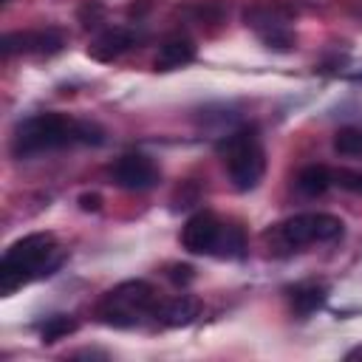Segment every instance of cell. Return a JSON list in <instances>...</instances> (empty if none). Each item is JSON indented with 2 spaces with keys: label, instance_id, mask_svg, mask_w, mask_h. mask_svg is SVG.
<instances>
[{
  "label": "cell",
  "instance_id": "6da1fadb",
  "mask_svg": "<svg viewBox=\"0 0 362 362\" xmlns=\"http://www.w3.org/2000/svg\"><path fill=\"white\" fill-rule=\"evenodd\" d=\"M102 139H105L102 130L90 122H74L59 113H40V116H31L23 124H17L11 150H14V156L28 158V156L59 150V147H68L76 141L102 144Z\"/></svg>",
  "mask_w": 362,
  "mask_h": 362
},
{
  "label": "cell",
  "instance_id": "7a4b0ae2",
  "mask_svg": "<svg viewBox=\"0 0 362 362\" xmlns=\"http://www.w3.org/2000/svg\"><path fill=\"white\" fill-rule=\"evenodd\" d=\"M54 255H57V240L51 232H31V235L14 240L0 260V291L11 294L20 286H25L28 280H34L40 274H51L45 269L57 266V260L51 263Z\"/></svg>",
  "mask_w": 362,
  "mask_h": 362
},
{
  "label": "cell",
  "instance_id": "3957f363",
  "mask_svg": "<svg viewBox=\"0 0 362 362\" xmlns=\"http://www.w3.org/2000/svg\"><path fill=\"white\" fill-rule=\"evenodd\" d=\"M158 294L147 280H124L99 300L96 317L113 328H133L147 317H158Z\"/></svg>",
  "mask_w": 362,
  "mask_h": 362
},
{
  "label": "cell",
  "instance_id": "277c9868",
  "mask_svg": "<svg viewBox=\"0 0 362 362\" xmlns=\"http://www.w3.org/2000/svg\"><path fill=\"white\" fill-rule=\"evenodd\" d=\"M181 246L192 255H221L238 257L243 255V232L238 226L223 223L215 212H195L181 229Z\"/></svg>",
  "mask_w": 362,
  "mask_h": 362
},
{
  "label": "cell",
  "instance_id": "5b68a950",
  "mask_svg": "<svg viewBox=\"0 0 362 362\" xmlns=\"http://www.w3.org/2000/svg\"><path fill=\"white\" fill-rule=\"evenodd\" d=\"M218 150L226 156V170H229L235 189L246 192L260 184V178L266 173V153H263V144L255 130L243 127V130L226 136L218 144Z\"/></svg>",
  "mask_w": 362,
  "mask_h": 362
},
{
  "label": "cell",
  "instance_id": "8992f818",
  "mask_svg": "<svg viewBox=\"0 0 362 362\" xmlns=\"http://www.w3.org/2000/svg\"><path fill=\"white\" fill-rule=\"evenodd\" d=\"M342 235V221L331 212H300L283 223H277L274 238L286 249H300L305 243H325Z\"/></svg>",
  "mask_w": 362,
  "mask_h": 362
},
{
  "label": "cell",
  "instance_id": "52a82bcc",
  "mask_svg": "<svg viewBox=\"0 0 362 362\" xmlns=\"http://www.w3.org/2000/svg\"><path fill=\"white\" fill-rule=\"evenodd\" d=\"M65 45V37L62 31L57 28H37V31H8L3 40H0V48H3V57H11V54H57L62 51Z\"/></svg>",
  "mask_w": 362,
  "mask_h": 362
},
{
  "label": "cell",
  "instance_id": "ba28073f",
  "mask_svg": "<svg viewBox=\"0 0 362 362\" xmlns=\"http://www.w3.org/2000/svg\"><path fill=\"white\" fill-rule=\"evenodd\" d=\"M110 175L122 189H150L158 181V167L141 153H127L113 164Z\"/></svg>",
  "mask_w": 362,
  "mask_h": 362
},
{
  "label": "cell",
  "instance_id": "9c48e42d",
  "mask_svg": "<svg viewBox=\"0 0 362 362\" xmlns=\"http://www.w3.org/2000/svg\"><path fill=\"white\" fill-rule=\"evenodd\" d=\"M246 25H252L263 37V42L272 48H288L294 40L286 25V17H280L269 6H255L252 11H246Z\"/></svg>",
  "mask_w": 362,
  "mask_h": 362
},
{
  "label": "cell",
  "instance_id": "30bf717a",
  "mask_svg": "<svg viewBox=\"0 0 362 362\" xmlns=\"http://www.w3.org/2000/svg\"><path fill=\"white\" fill-rule=\"evenodd\" d=\"M133 42H136V34H133L130 28L113 25V28H105V31L88 45V57L96 59V62H113V59H119Z\"/></svg>",
  "mask_w": 362,
  "mask_h": 362
},
{
  "label": "cell",
  "instance_id": "8fae6325",
  "mask_svg": "<svg viewBox=\"0 0 362 362\" xmlns=\"http://www.w3.org/2000/svg\"><path fill=\"white\" fill-rule=\"evenodd\" d=\"M195 59V42L189 37H181V34H173L161 42L158 54H156V71H175V68H184Z\"/></svg>",
  "mask_w": 362,
  "mask_h": 362
},
{
  "label": "cell",
  "instance_id": "7c38bea8",
  "mask_svg": "<svg viewBox=\"0 0 362 362\" xmlns=\"http://www.w3.org/2000/svg\"><path fill=\"white\" fill-rule=\"evenodd\" d=\"M288 300H291V308L305 317V314L322 308V303L328 300V286L325 283H314V280L297 283L294 288H288Z\"/></svg>",
  "mask_w": 362,
  "mask_h": 362
},
{
  "label": "cell",
  "instance_id": "4fadbf2b",
  "mask_svg": "<svg viewBox=\"0 0 362 362\" xmlns=\"http://www.w3.org/2000/svg\"><path fill=\"white\" fill-rule=\"evenodd\" d=\"M331 184H334V173H331L325 164H308V167H303L300 175H297V189H300L303 195H308V198L322 195Z\"/></svg>",
  "mask_w": 362,
  "mask_h": 362
},
{
  "label": "cell",
  "instance_id": "5bb4252c",
  "mask_svg": "<svg viewBox=\"0 0 362 362\" xmlns=\"http://www.w3.org/2000/svg\"><path fill=\"white\" fill-rule=\"evenodd\" d=\"M198 308H201V303H198L195 297L181 294V297H175V300H170V303H161L158 317H161L167 325H187V322L198 314Z\"/></svg>",
  "mask_w": 362,
  "mask_h": 362
},
{
  "label": "cell",
  "instance_id": "9a60e30c",
  "mask_svg": "<svg viewBox=\"0 0 362 362\" xmlns=\"http://www.w3.org/2000/svg\"><path fill=\"white\" fill-rule=\"evenodd\" d=\"M334 150L339 156H362V130L356 127H342L334 136Z\"/></svg>",
  "mask_w": 362,
  "mask_h": 362
},
{
  "label": "cell",
  "instance_id": "2e32d148",
  "mask_svg": "<svg viewBox=\"0 0 362 362\" xmlns=\"http://www.w3.org/2000/svg\"><path fill=\"white\" fill-rule=\"evenodd\" d=\"M76 331V322L71 317H51L45 325H42V342H57L68 334Z\"/></svg>",
  "mask_w": 362,
  "mask_h": 362
},
{
  "label": "cell",
  "instance_id": "e0dca14e",
  "mask_svg": "<svg viewBox=\"0 0 362 362\" xmlns=\"http://www.w3.org/2000/svg\"><path fill=\"white\" fill-rule=\"evenodd\" d=\"M334 181L339 187L351 189V192H362V173H356V170H337L334 173Z\"/></svg>",
  "mask_w": 362,
  "mask_h": 362
},
{
  "label": "cell",
  "instance_id": "ac0fdd59",
  "mask_svg": "<svg viewBox=\"0 0 362 362\" xmlns=\"http://www.w3.org/2000/svg\"><path fill=\"white\" fill-rule=\"evenodd\" d=\"M79 206H82L85 212H96V209L102 206V198H99L96 192H85V195H79Z\"/></svg>",
  "mask_w": 362,
  "mask_h": 362
},
{
  "label": "cell",
  "instance_id": "d6986e66",
  "mask_svg": "<svg viewBox=\"0 0 362 362\" xmlns=\"http://www.w3.org/2000/svg\"><path fill=\"white\" fill-rule=\"evenodd\" d=\"M173 272H170V277L175 280V283H189L192 280V269L189 266H170Z\"/></svg>",
  "mask_w": 362,
  "mask_h": 362
},
{
  "label": "cell",
  "instance_id": "ffe728a7",
  "mask_svg": "<svg viewBox=\"0 0 362 362\" xmlns=\"http://www.w3.org/2000/svg\"><path fill=\"white\" fill-rule=\"evenodd\" d=\"M348 359H362V345L354 348V351H348Z\"/></svg>",
  "mask_w": 362,
  "mask_h": 362
},
{
  "label": "cell",
  "instance_id": "44dd1931",
  "mask_svg": "<svg viewBox=\"0 0 362 362\" xmlns=\"http://www.w3.org/2000/svg\"><path fill=\"white\" fill-rule=\"evenodd\" d=\"M3 3H6V0H3Z\"/></svg>",
  "mask_w": 362,
  "mask_h": 362
}]
</instances>
